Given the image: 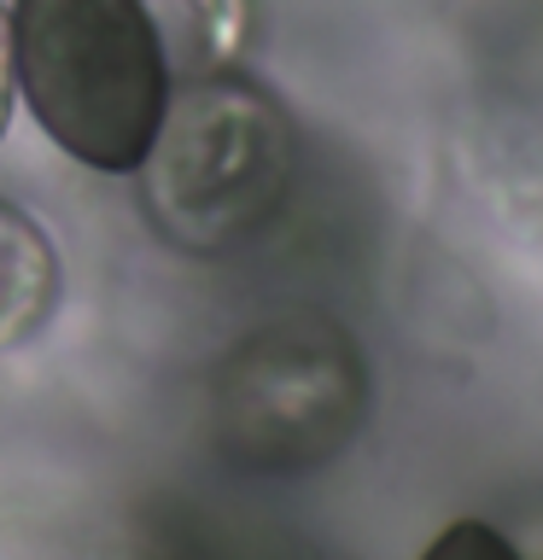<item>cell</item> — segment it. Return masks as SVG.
Here are the masks:
<instances>
[{"label": "cell", "mask_w": 543, "mask_h": 560, "mask_svg": "<svg viewBox=\"0 0 543 560\" xmlns=\"http://www.w3.org/2000/svg\"><path fill=\"white\" fill-rule=\"evenodd\" d=\"M420 560H520V549L497 532V525H485V520H462V525H450V532L438 537Z\"/></svg>", "instance_id": "obj_5"}, {"label": "cell", "mask_w": 543, "mask_h": 560, "mask_svg": "<svg viewBox=\"0 0 543 560\" xmlns=\"http://www.w3.org/2000/svg\"><path fill=\"white\" fill-rule=\"evenodd\" d=\"M12 94H18V70H12V18L0 12V135L12 122Z\"/></svg>", "instance_id": "obj_6"}, {"label": "cell", "mask_w": 543, "mask_h": 560, "mask_svg": "<svg viewBox=\"0 0 543 560\" xmlns=\"http://www.w3.org/2000/svg\"><path fill=\"white\" fill-rule=\"evenodd\" d=\"M298 140L287 112L245 77H199L164 105L140 158V199L182 252H228L287 205Z\"/></svg>", "instance_id": "obj_2"}, {"label": "cell", "mask_w": 543, "mask_h": 560, "mask_svg": "<svg viewBox=\"0 0 543 560\" xmlns=\"http://www.w3.org/2000/svg\"><path fill=\"white\" fill-rule=\"evenodd\" d=\"M59 252L42 222L0 199V350L30 345L59 310Z\"/></svg>", "instance_id": "obj_3"}, {"label": "cell", "mask_w": 543, "mask_h": 560, "mask_svg": "<svg viewBox=\"0 0 543 560\" xmlns=\"http://www.w3.org/2000/svg\"><path fill=\"white\" fill-rule=\"evenodd\" d=\"M164 47L175 82H199L234 65L252 35V0H135Z\"/></svg>", "instance_id": "obj_4"}, {"label": "cell", "mask_w": 543, "mask_h": 560, "mask_svg": "<svg viewBox=\"0 0 543 560\" xmlns=\"http://www.w3.org/2000/svg\"><path fill=\"white\" fill-rule=\"evenodd\" d=\"M12 70L35 122L77 164L140 170L170 105V65L135 0H18Z\"/></svg>", "instance_id": "obj_1"}]
</instances>
